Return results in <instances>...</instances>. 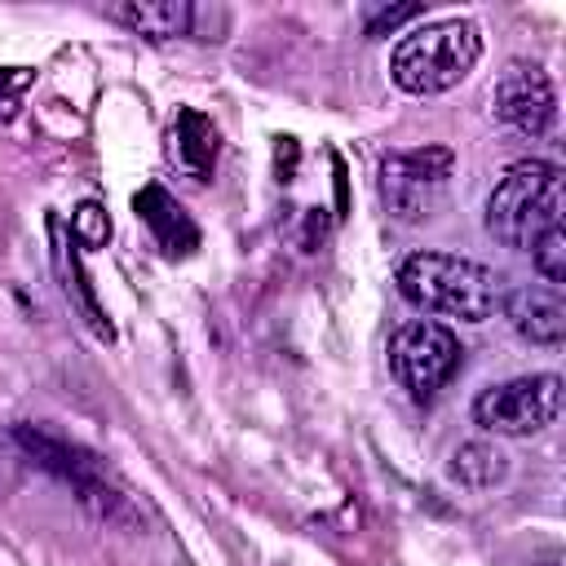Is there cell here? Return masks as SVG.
Returning <instances> with one entry per match:
<instances>
[{"instance_id": "obj_1", "label": "cell", "mask_w": 566, "mask_h": 566, "mask_svg": "<svg viewBox=\"0 0 566 566\" xmlns=\"http://www.w3.org/2000/svg\"><path fill=\"white\" fill-rule=\"evenodd\" d=\"M562 168L548 159H522L486 195V234L504 248L531 252L548 230L562 226Z\"/></svg>"}, {"instance_id": "obj_2", "label": "cell", "mask_w": 566, "mask_h": 566, "mask_svg": "<svg viewBox=\"0 0 566 566\" xmlns=\"http://www.w3.org/2000/svg\"><path fill=\"white\" fill-rule=\"evenodd\" d=\"M398 292L429 314H447L460 323H486L500 287L495 274L469 256H451V252H416L398 265Z\"/></svg>"}, {"instance_id": "obj_3", "label": "cell", "mask_w": 566, "mask_h": 566, "mask_svg": "<svg viewBox=\"0 0 566 566\" xmlns=\"http://www.w3.org/2000/svg\"><path fill=\"white\" fill-rule=\"evenodd\" d=\"M482 57V31L469 18H447V22H429L411 35L398 40L394 57H389V75L402 93L411 97H433L455 88Z\"/></svg>"}, {"instance_id": "obj_4", "label": "cell", "mask_w": 566, "mask_h": 566, "mask_svg": "<svg viewBox=\"0 0 566 566\" xmlns=\"http://www.w3.org/2000/svg\"><path fill=\"white\" fill-rule=\"evenodd\" d=\"M464 363V345L451 327L433 318H411L389 336V371L416 398L429 402Z\"/></svg>"}, {"instance_id": "obj_5", "label": "cell", "mask_w": 566, "mask_h": 566, "mask_svg": "<svg viewBox=\"0 0 566 566\" xmlns=\"http://www.w3.org/2000/svg\"><path fill=\"white\" fill-rule=\"evenodd\" d=\"M562 416V376L539 371V376H517L504 385H491L473 398V420L486 433L500 438H531L557 424Z\"/></svg>"}, {"instance_id": "obj_6", "label": "cell", "mask_w": 566, "mask_h": 566, "mask_svg": "<svg viewBox=\"0 0 566 566\" xmlns=\"http://www.w3.org/2000/svg\"><path fill=\"white\" fill-rule=\"evenodd\" d=\"M455 155L447 146H424L407 155H389L380 164V199L398 221H420L438 203Z\"/></svg>"}, {"instance_id": "obj_7", "label": "cell", "mask_w": 566, "mask_h": 566, "mask_svg": "<svg viewBox=\"0 0 566 566\" xmlns=\"http://www.w3.org/2000/svg\"><path fill=\"white\" fill-rule=\"evenodd\" d=\"M495 119L513 124L517 133L526 137H544L557 119V93H553V80L544 75V66L535 62H509L500 84H495Z\"/></svg>"}, {"instance_id": "obj_8", "label": "cell", "mask_w": 566, "mask_h": 566, "mask_svg": "<svg viewBox=\"0 0 566 566\" xmlns=\"http://www.w3.org/2000/svg\"><path fill=\"white\" fill-rule=\"evenodd\" d=\"M504 318L531 345H562V336H566V301H562V287H539V283L509 287L504 292Z\"/></svg>"}, {"instance_id": "obj_9", "label": "cell", "mask_w": 566, "mask_h": 566, "mask_svg": "<svg viewBox=\"0 0 566 566\" xmlns=\"http://www.w3.org/2000/svg\"><path fill=\"white\" fill-rule=\"evenodd\" d=\"M133 212L146 221V230H150V239L159 243L164 256H190L199 248V226L190 221V212L164 186H155V181L142 186L133 195Z\"/></svg>"}, {"instance_id": "obj_10", "label": "cell", "mask_w": 566, "mask_h": 566, "mask_svg": "<svg viewBox=\"0 0 566 566\" xmlns=\"http://www.w3.org/2000/svg\"><path fill=\"white\" fill-rule=\"evenodd\" d=\"M217 128H212V119L208 115H199V111H177V119H172V128H168V159L181 168V172H190L195 181H203L208 172H212V164H217Z\"/></svg>"}, {"instance_id": "obj_11", "label": "cell", "mask_w": 566, "mask_h": 566, "mask_svg": "<svg viewBox=\"0 0 566 566\" xmlns=\"http://www.w3.org/2000/svg\"><path fill=\"white\" fill-rule=\"evenodd\" d=\"M115 18L150 40H172L195 27V9L186 0H128L115 9Z\"/></svg>"}, {"instance_id": "obj_12", "label": "cell", "mask_w": 566, "mask_h": 566, "mask_svg": "<svg viewBox=\"0 0 566 566\" xmlns=\"http://www.w3.org/2000/svg\"><path fill=\"white\" fill-rule=\"evenodd\" d=\"M447 473H451L460 486L486 491V486H495V482L509 478V455H504L495 442H464V447L451 451Z\"/></svg>"}, {"instance_id": "obj_13", "label": "cell", "mask_w": 566, "mask_h": 566, "mask_svg": "<svg viewBox=\"0 0 566 566\" xmlns=\"http://www.w3.org/2000/svg\"><path fill=\"white\" fill-rule=\"evenodd\" d=\"M49 230H53V243H57V270L66 274V296L75 292V305L84 310L88 327H93L102 340H115V327H111V318L102 314V305H97V296H93V283H88V274H84V265H80L75 248H71V243H62V226H57V221H49Z\"/></svg>"}, {"instance_id": "obj_14", "label": "cell", "mask_w": 566, "mask_h": 566, "mask_svg": "<svg viewBox=\"0 0 566 566\" xmlns=\"http://www.w3.org/2000/svg\"><path fill=\"white\" fill-rule=\"evenodd\" d=\"M531 261H535V270L544 274L548 287H562V283H566V234H562V226L548 230V234L531 248Z\"/></svg>"}, {"instance_id": "obj_15", "label": "cell", "mask_w": 566, "mask_h": 566, "mask_svg": "<svg viewBox=\"0 0 566 566\" xmlns=\"http://www.w3.org/2000/svg\"><path fill=\"white\" fill-rule=\"evenodd\" d=\"M71 230H75V239H80L84 248H106V239H111V217H106V208H102L97 199H84V203L75 208V217H71Z\"/></svg>"}, {"instance_id": "obj_16", "label": "cell", "mask_w": 566, "mask_h": 566, "mask_svg": "<svg viewBox=\"0 0 566 566\" xmlns=\"http://www.w3.org/2000/svg\"><path fill=\"white\" fill-rule=\"evenodd\" d=\"M420 13H424L420 4H389V9H371V13H367V35L376 40V35H385V31H394V27L411 22V18H420Z\"/></svg>"}, {"instance_id": "obj_17", "label": "cell", "mask_w": 566, "mask_h": 566, "mask_svg": "<svg viewBox=\"0 0 566 566\" xmlns=\"http://www.w3.org/2000/svg\"><path fill=\"white\" fill-rule=\"evenodd\" d=\"M31 84V66H9V71H0V111L9 115L13 111V102H18V93Z\"/></svg>"}, {"instance_id": "obj_18", "label": "cell", "mask_w": 566, "mask_h": 566, "mask_svg": "<svg viewBox=\"0 0 566 566\" xmlns=\"http://www.w3.org/2000/svg\"><path fill=\"white\" fill-rule=\"evenodd\" d=\"M296 159H301L296 137H274V172H279V181H292L296 177Z\"/></svg>"}, {"instance_id": "obj_19", "label": "cell", "mask_w": 566, "mask_h": 566, "mask_svg": "<svg viewBox=\"0 0 566 566\" xmlns=\"http://www.w3.org/2000/svg\"><path fill=\"white\" fill-rule=\"evenodd\" d=\"M323 234H327V217H323V208H310L305 212V248L314 252V243H323Z\"/></svg>"}, {"instance_id": "obj_20", "label": "cell", "mask_w": 566, "mask_h": 566, "mask_svg": "<svg viewBox=\"0 0 566 566\" xmlns=\"http://www.w3.org/2000/svg\"><path fill=\"white\" fill-rule=\"evenodd\" d=\"M336 195H340V208H345V164L336 159Z\"/></svg>"}, {"instance_id": "obj_21", "label": "cell", "mask_w": 566, "mask_h": 566, "mask_svg": "<svg viewBox=\"0 0 566 566\" xmlns=\"http://www.w3.org/2000/svg\"><path fill=\"white\" fill-rule=\"evenodd\" d=\"M0 473H4V442H0Z\"/></svg>"}]
</instances>
